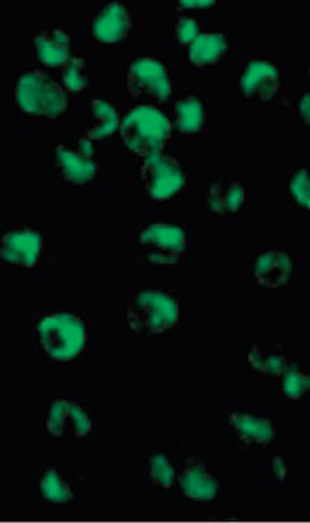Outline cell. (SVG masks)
Here are the masks:
<instances>
[{
  "label": "cell",
  "mask_w": 310,
  "mask_h": 523,
  "mask_svg": "<svg viewBox=\"0 0 310 523\" xmlns=\"http://www.w3.org/2000/svg\"><path fill=\"white\" fill-rule=\"evenodd\" d=\"M43 252V236L35 229L9 230L2 239L0 256L9 265L21 269H34Z\"/></svg>",
  "instance_id": "9c48e42d"
},
{
  "label": "cell",
  "mask_w": 310,
  "mask_h": 523,
  "mask_svg": "<svg viewBox=\"0 0 310 523\" xmlns=\"http://www.w3.org/2000/svg\"><path fill=\"white\" fill-rule=\"evenodd\" d=\"M207 207L215 215L228 217L242 210L246 203V190L239 182L231 179H218L207 190Z\"/></svg>",
  "instance_id": "e0dca14e"
},
{
  "label": "cell",
  "mask_w": 310,
  "mask_h": 523,
  "mask_svg": "<svg viewBox=\"0 0 310 523\" xmlns=\"http://www.w3.org/2000/svg\"><path fill=\"white\" fill-rule=\"evenodd\" d=\"M228 426L233 437L247 446H266L275 440V424L257 413L233 412L229 415Z\"/></svg>",
  "instance_id": "4fadbf2b"
},
{
  "label": "cell",
  "mask_w": 310,
  "mask_h": 523,
  "mask_svg": "<svg viewBox=\"0 0 310 523\" xmlns=\"http://www.w3.org/2000/svg\"><path fill=\"white\" fill-rule=\"evenodd\" d=\"M293 272V259L284 251H265L254 261V279L261 287L269 290L286 287L290 283Z\"/></svg>",
  "instance_id": "5bb4252c"
},
{
  "label": "cell",
  "mask_w": 310,
  "mask_h": 523,
  "mask_svg": "<svg viewBox=\"0 0 310 523\" xmlns=\"http://www.w3.org/2000/svg\"><path fill=\"white\" fill-rule=\"evenodd\" d=\"M229 49V42L220 32H203L189 46V60L195 67L204 68L217 64Z\"/></svg>",
  "instance_id": "ac0fdd59"
},
{
  "label": "cell",
  "mask_w": 310,
  "mask_h": 523,
  "mask_svg": "<svg viewBox=\"0 0 310 523\" xmlns=\"http://www.w3.org/2000/svg\"><path fill=\"white\" fill-rule=\"evenodd\" d=\"M206 123V108L195 95H185L174 105V126L181 134L193 135Z\"/></svg>",
  "instance_id": "ffe728a7"
},
{
  "label": "cell",
  "mask_w": 310,
  "mask_h": 523,
  "mask_svg": "<svg viewBox=\"0 0 310 523\" xmlns=\"http://www.w3.org/2000/svg\"><path fill=\"white\" fill-rule=\"evenodd\" d=\"M127 87L138 100L163 104L173 93L169 71L155 58H137L127 71Z\"/></svg>",
  "instance_id": "52a82bcc"
},
{
  "label": "cell",
  "mask_w": 310,
  "mask_h": 523,
  "mask_svg": "<svg viewBox=\"0 0 310 523\" xmlns=\"http://www.w3.org/2000/svg\"><path fill=\"white\" fill-rule=\"evenodd\" d=\"M54 163L62 179L74 185H85L96 178L98 167L91 155V141L83 140L82 148L72 149L58 145L54 151Z\"/></svg>",
  "instance_id": "8fae6325"
},
{
  "label": "cell",
  "mask_w": 310,
  "mask_h": 523,
  "mask_svg": "<svg viewBox=\"0 0 310 523\" xmlns=\"http://www.w3.org/2000/svg\"><path fill=\"white\" fill-rule=\"evenodd\" d=\"M280 379V389L287 400L302 401L310 397V373L293 365Z\"/></svg>",
  "instance_id": "cb8c5ba5"
},
{
  "label": "cell",
  "mask_w": 310,
  "mask_h": 523,
  "mask_svg": "<svg viewBox=\"0 0 310 523\" xmlns=\"http://www.w3.org/2000/svg\"><path fill=\"white\" fill-rule=\"evenodd\" d=\"M35 49L39 60L47 67H65L71 60V38L61 28L42 29L35 36Z\"/></svg>",
  "instance_id": "2e32d148"
},
{
  "label": "cell",
  "mask_w": 310,
  "mask_h": 523,
  "mask_svg": "<svg viewBox=\"0 0 310 523\" xmlns=\"http://www.w3.org/2000/svg\"><path fill=\"white\" fill-rule=\"evenodd\" d=\"M62 83L65 90L82 91L89 86V76L86 72V62L83 58L74 57L68 61L62 72Z\"/></svg>",
  "instance_id": "d4e9b609"
},
{
  "label": "cell",
  "mask_w": 310,
  "mask_h": 523,
  "mask_svg": "<svg viewBox=\"0 0 310 523\" xmlns=\"http://www.w3.org/2000/svg\"><path fill=\"white\" fill-rule=\"evenodd\" d=\"M186 234L173 223H152L137 237V248L151 265L171 266L181 261L186 251Z\"/></svg>",
  "instance_id": "5b68a950"
},
{
  "label": "cell",
  "mask_w": 310,
  "mask_h": 523,
  "mask_svg": "<svg viewBox=\"0 0 310 523\" xmlns=\"http://www.w3.org/2000/svg\"><path fill=\"white\" fill-rule=\"evenodd\" d=\"M247 361L254 371L272 378H282L284 373L293 367L286 354L276 347L254 346L248 351Z\"/></svg>",
  "instance_id": "44dd1931"
},
{
  "label": "cell",
  "mask_w": 310,
  "mask_h": 523,
  "mask_svg": "<svg viewBox=\"0 0 310 523\" xmlns=\"http://www.w3.org/2000/svg\"><path fill=\"white\" fill-rule=\"evenodd\" d=\"M148 474L152 484L160 489H170L177 484V468L164 453H155L149 457Z\"/></svg>",
  "instance_id": "603a6c76"
},
{
  "label": "cell",
  "mask_w": 310,
  "mask_h": 523,
  "mask_svg": "<svg viewBox=\"0 0 310 523\" xmlns=\"http://www.w3.org/2000/svg\"><path fill=\"white\" fill-rule=\"evenodd\" d=\"M177 482L182 495L195 503H211L220 493V482L200 460L186 463L178 473Z\"/></svg>",
  "instance_id": "7c38bea8"
},
{
  "label": "cell",
  "mask_w": 310,
  "mask_h": 523,
  "mask_svg": "<svg viewBox=\"0 0 310 523\" xmlns=\"http://www.w3.org/2000/svg\"><path fill=\"white\" fill-rule=\"evenodd\" d=\"M299 115H301L306 126L310 127V90L304 94L301 102H299Z\"/></svg>",
  "instance_id": "f1b7e54d"
},
{
  "label": "cell",
  "mask_w": 310,
  "mask_h": 523,
  "mask_svg": "<svg viewBox=\"0 0 310 523\" xmlns=\"http://www.w3.org/2000/svg\"><path fill=\"white\" fill-rule=\"evenodd\" d=\"M240 89L248 100L268 102L282 89V75L271 61L251 60L240 76Z\"/></svg>",
  "instance_id": "30bf717a"
},
{
  "label": "cell",
  "mask_w": 310,
  "mask_h": 523,
  "mask_svg": "<svg viewBox=\"0 0 310 523\" xmlns=\"http://www.w3.org/2000/svg\"><path fill=\"white\" fill-rule=\"evenodd\" d=\"M309 76H310V67H309Z\"/></svg>",
  "instance_id": "4dcf8cb0"
},
{
  "label": "cell",
  "mask_w": 310,
  "mask_h": 523,
  "mask_svg": "<svg viewBox=\"0 0 310 523\" xmlns=\"http://www.w3.org/2000/svg\"><path fill=\"white\" fill-rule=\"evenodd\" d=\"M126 321L138 335H162L180 321V303L167 292L142 290L126 310Z\"/></svg>",
  "instance_id": "3957f363"
},
{
  "label": "cell",
  "mask_w": 310,
  "mask_h": 523,
  "mask_svg": "<svg viewBox=\"0 0 310 523\" xmlns=\"http://www.w3.org/2000/svg\"><path fill=\"white\" fill-rule=\"evenodd\" d=\"M93 34L105 43H116L130 34L131 14L124 3L109 2L93 20Z\"/></svg>",
  "instance_id": "9a60e30c"
},
{
  "label": "cell",
  "mask_w": 310,
  "mask_h": 523,
  "mask_svg": "<svg viewBox=\"0 0 310 523\" xmlns=\"http://www.w3.org/2000/svg\"><path fill=\"white\" fill-rule=\"evenodd\" d=\"M90 112L93 116V123L87 130V140H104L120 130L123 119L111 102L102 100V98H94L90 104Z\"/></svg>",
  "instance_id": "d6986e66"
},
{
  "label": "cell",
  "mask_w": 310,
  "mask_h": 523,
  "mask_svg": "<svg viewBox=\"0 0 310 523\" xmlns=\"http://www.w3.org/2000/svg\"><path fill=\"white\" fill-rule=\"evenodd\" d=\"M14 98L21 111L32 116L58 117L67 111L68 94L49 73L29 71L18 78Z\"/></svg>",
  "instance_id": "277c9868"
},
{
  "label": "cell",
  "mask_w": 310,
  "mask_h": 523,
  "mask_svg": "<svg viewBox=\"0 0 310 523\" xmlns=\"http://www.w3.org/2000/svg\"><path fill=\"white\" fill-rule=\"evenodd\" d=\"M39 345L54 361L75 360L86 349L89 332L78 314L54 312L40 318L36 325Z\"/></svg>",
  "instance_id": "7a4b0ae2"
},
{
  "label": "cell",
  "mask_w": 310,
  "mask_h": 523,
  "mask_svg": "<svg viewBox=\"0 0 310 523\" xmlns=\"http://www.w3.org/2000/svg\"><path fill=\"white\" fill-rule=\"evenodd\" d=\"M291 196L295 200V203L305 210L310 211V170L309 168H299L295 171L293 177L290 179Z\"/></svg>",
  "instance_id": "484cf974"
},
{
  "label": "cell",
  "mask_w": 310,
  "mask_h": 523,
  "mask_svg": "<svg viewBox=\"0 0 310 523\" xmlns=\"http://www.w3.org/2000/svg\"><path fill=\"white\" fill-rule=\"evenodd\" d=\"M269 474L275 481L284 482L288 475V466L283 456H275L269 463Z\"/></svg>",
  "instance_id": "83f0119b"
},
{
  "label": "cell",
  "mask_w": 310,
  "mask_h": 523,
  "mask_svg": "<svg viewBox=\"0 0 310 523\" xmlns=\"http://www.w3.org/2000/svg\"><path fill=\"white\" fill-rule=\"evenodd\" d=\"M39 495L46 503L65 506L74 500V489L56 468H47L39 478Z\"/></svg>",
  "instance_id": "7402d4cb"
},
{
  "label": "cell",
  "mask_w": 310,
  "mask_h": 523,
  "mask_svg": "<svg viewBox=\"0 0 310 523\" xmlns=\"http://www.w3.org/2000/svg\"><path fill=\"white\" fill-rule=\"evenodd\" d=\"M140 177L149 199L155 201L174 199L184 189L186 182L181 163L163 153L144 160L140 168Z\"/></svg>",
  "instance_id": "8992f818"
},
{
  "label": "cell",
  "mask_w": 310,
  "mask_h": 523,
  "mask_svg": "<svg viewBox=\"0 0 310 523\" xmlns=\"http://www.w3.org/2000/svg\"><path fill=\"white\" fill-rule=\"evenodd\" d=\"M46 430L58 440H85L93 431V420L79 402L57 400L47 411Z\"/></svg>",
  "instance_id": "ba28073f"
},
{
  "label": "cell",
  "mask_w": 310,
  "mask_h": 523,
  "mask_svg": "<svg viewBox=\"0 0 310 523\" xmlns=\"http://www.w3.org/2000/svg\"><path fill=\"white\" fill-rule=\"evenodd\" d=\"M171 131L170 120L153 105H138L131 109L120 126L123 144L144 159L164 151L171 140Z\"/></svg>",
  "instance_id": "6da1fadb"
},
{
  "label": "cell",
  "mask_w": 310,
  "mask_h": 523,
  "mask_svg": "<svg viewBox=\"0 0 310 523\" xmlns=\"http://www.w3.org/2000/svg\"><path fill=\"white\" fill-rule=\"evenodd\" d=\"M178 5L185 7V9H210L215 6L214 0H184Z\"/></svg>",
  "instance_id": "f546056e"
},
{
  "label": "cell",
  "mask_w": 310,
  "mask_h": 523,
  "mask_svg": "<svg viewBox=\"0 0 310 523\" xmlns=\"http://www.w3.org/2000/svg\"><path fill=\"white\" fill-rule=\"evenodd\" d=\"M200 34H202L200 25L195 18L182 17L175 25V38L181 45L191 46L199 38Z\"/></svg>",
  "instance_id": "4316f807"
}]
</instances>
